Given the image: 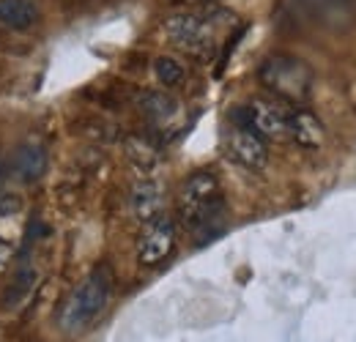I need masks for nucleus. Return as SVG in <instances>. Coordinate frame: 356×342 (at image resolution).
I'll use <instances>...</instances> for the list:
<instances>
[{
  "mask_svg": "<svg viewBox=\"0 0 356 342\" xmlns=\"http://www.w3.org/2000/svg\"><path fill=\"white\" fill-rule=\"evenodd\" d=\"M127 151H129V159H132L140 170H151L159 162L156 148L148 140H143V137H129L127 140Z\"/></svg>",
  "mask_w": 356,
  "mask_h": 342,
  "instance_id": "obj_13",
  "label": "nucleus"
},
{
  "mask_svg": "<svg viewBox=\"0 0 356 342\" xmlns=\"http://www.w3.org/2000/svg\"><path fill=\"white\" fill-rule=\"evenodd\" d=\"M6 178H8V175H6V162H3V156H0V214H11V211L19 209V197L8 192Z\"/></svg>",
  "mask_w": 356,
  "mask_h": 342,
  "instance_id": "obj_16",
  "label": "nucleus"
},
{
  "mask_svg": "<svg viewBox=\"0 0 356 342\" xmlns=\"http://www.w3.org/2000/svg\"><path fill=\"white\" fill-rule=\"evenodd\" d=\"M11 257H14V250H11V244H8V241L0 236V271H6V268H8Z\"/></svg>",
  "mask_w": 356,
  "mask_h": 342,
  "instance_id": "obj_17",
  "label": "nucleus"
},
{
  "mask_svg": "<svg viewBox=\"0 0 356 342\" xmlns=\"http://www.w3.org/2000/svg\"><path fill=\"white\" fill-rule=\"evenodd\" d=\"M176 247V225L173 219L159 214L156 219L145 222L140 238H137V260L143 266H159L162 260H168Z\"/></svg>",
  "mask_w": 356,
  "mask_h": 342,
  "instance_id": "obj_5",
  "label": "nucleus"
},
{
  "mask_svg": "<svg viewBox=\"0 0 356 342\" xmlns=\"http://www.w3.org/2000/svg\"><path fill=\"white\" fill-rule=\"evenodd\" d=\"M36 22V8L28 0H0V25L11 31H28Z\"/></svg>",
  "mask_w": 356,
  "mask_h": 342,
  "instance_id": "obj_12",
  "label": "nucleus"
},
{
  "mask_svg": "<svg viewBox=\"0 0 356 342\" xmlns=\"http://www.w3.org/2000/svg\"><path fill=\"white\" fill-rule=\"evenodd\" d=\"M225 151H227V156L233 162H238L247 170H261V168H266L268 162L266 140L258 137L252 129H244V127L230 129L225 134Z\"/></svg>",
  "mask_w": 356,
  "mask_h": 342,
  "instance_id": "obj_6",
  "label": "nucleus"
},
{
  "mask_svg": "<svg viewBox=\"0 0 356 342\" xmlns=\"http://www.w3.org/2000/svg\"><path fill=\"white\" fill-rule=\"evenodd\" d=\"M154 72H156V80L165 88H176L184 83V66L178 63L176 58L170 55H162L154 60Z\"/></svg>",
  "mask_w": 356,
  "mask_h": 342,
  "instance_id": "obj_15",
  "label": "nucleus"
},
{
  "mask_svg": "<svg viewBox=\"0 0 356 342\" xmlns=\"http://www.w3.org/2000/svg\"><path fill=\"white\" fill-rule=\"evenodd\" d=\"M291 113L268 99H255L247 104V129H252L264 140H285L288 137Z\"/></svg>",
  "mask_w": 356,
  "mask_h": 342,
  "instance_id": "obj_7",
  "label": "nucleus"
},
{
  "mask_svg": "<svg viewBox=\"0 0 356 342\" xmlns=\"http://www.w3.org/2000/svg\"><path fill=\"white\" fill-rule=\"evenodd\" d=\"M288 137H293V142L305 151H318L323 148L326 140V129L318 121V115L310 110H293L288 118Z\"/></svg>",
  "mask_w": 356,
  "mask_h": 342,
  "instance_id": "obj_9",
  "label": "nucleus"
},
{
  "mask_svg": "<svg viewBox=\"0 0 356 342\" xmlns=\"http://www.w3.org/2000/svg\"><path fill=\"white\" fill-rule=\"evenodd\" d=\"M28 263H31V260L25 255L22 263H19V268H17V279H14L11 291L6 293V304H19V301L31 293V285H33V279H36V271H33Z\"/></svg>",
  "mask_w": 356,
  "mask_h": 342,
  "instance_id": "obj_14",
  "label": "nucleus"
},
{
  "mask_svg": "<svg viewBox=\"0 0 356 342\" xmlns=\"http://www.w3.org/2000/svg\"><path fill=\"white\" fill-rule=\"evenodd\" d=\"M258 80L282 101H305L312 93V69L293 55H268L258 69Z\"/></svg>",
  "mask_w": 356,
  "mask_h": 342,
  "instance_id": "obj_3",
  "label": "nucleus"
},
{
  "mask_svg": "<svg viewBox=\"0 0 356 342\" xmlns=\"http://www.w3.org/2000/svg\"><path fill=\"white\" fill-rule=\"evenodd\" d=\"M132 211L145 225L162 214V186L156 181H140L132 192Z\"/></svg>",
  "mask_w": 356,
  "mask_h": 342,
  "instance_id": "obj_10",
  "label": "nucleus"
},
{
  "mask_svg": "<svg viewBox=\"0 0 356 342\" xmlns=\"http://www.w3.org/2000/svg\"><path fill=\"white\" fill-rule=\"evenodd\" d=\"M113 293V271L110 266H96L88 277L69 293V299L60 304L58 326L63 334H83L96 323V318L104 312Z\"/></svg>",
  "mask_w": 356,
  "mask_h": 342,
  "instance_id": "obj_1",
  "label": "nucleus"
},
{
  "mask_svg": "<svg viewBox=\"0 0 356 342\" xmlns=\"http://www.w3.org/2000/svg\"><path fill=\"white\" fill-rule=\"evenodd\" d=\"M140 110L145 113V118L156 127H165L170 124L178 115V101L173 96L162 93V90H148L140 96Z\"/></svg>",
  "mask_w": 356,
  "mask_h": 342,
  "instance_id": "obj_11",
  "label": "nucleus"
},
{
  "mask_svg": "<svg viewBox=\"0 0 356 342\" xmlns=\"http://www.w3.org/2000/svg\"><path fill=\"white\" fill-rule=\"evenodd\" d=\"M165 33L181 49L192 55H206L214 42V22L200 14H176L165 22Z\"/></svg>",
  "mask_w": 356,
  "mask_h": 342,
  "instance_id": "obj_4",
  "label": "nucleus"
},
{
  "mask_svg": "<svg viewBox=\"0 0 356 342\" xmlns=\"http://www.w3.org/2000/svg\"><path fill=\"white\" fill-rule=\"evenodd\" d=\"M222 214L225 200L217 175L209 170L192 172L186 178V184L181 186V195H178V216L184 219V225L195 233L214 236L211 227L217 222H222Z\"/></svg>",
  "mask_w": 356,
  "mask_h": 342,
  "instance_id": "obj_2",
  "label": "nucleus"
},
{
  "mask_svg": "<svg viewBox=\"0 0 356 342\" xmlns=\"http://www.w3.org/2000/svg\"><path fill=\"white\" fill-rule=\"evenodd\" d=\"M47 148L39 140H25L22 145L14 148L11 159H8V170L14 178H19L22 184H33L47 172Z\"/></svg>",
  "mask_w": 356,
  "mask_h": 342,
  "instance_id": "obj_8",
  "label": "nucleus"
}]
</instances>
